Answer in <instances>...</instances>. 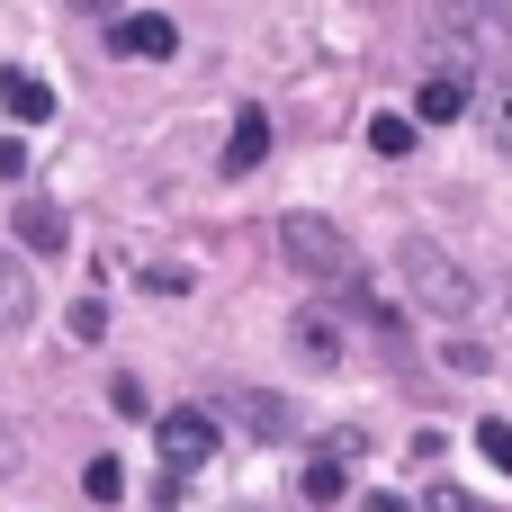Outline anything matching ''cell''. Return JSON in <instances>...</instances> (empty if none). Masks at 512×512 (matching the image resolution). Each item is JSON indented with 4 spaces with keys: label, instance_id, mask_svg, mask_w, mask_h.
I'll return each mask as SVG.
<instances>
[{
    "label": "cell",
    "instance_id": "9",
    "mask_svg": "<svg viewBox=\"0 0 512 512\" xmlns=\"http://www.w3.org/2000/svg\"><path fill=\"white\" fill-rule=\"evenodd\" d=\"M288 342H297V360H306V369H342V333H333V315H297V333H288Z\"/></svg>",
    "mask_w": 512,
    "mask_h": 512
},
{
    "label": "cell",
    "instance_id": "3",
    "mask_svg": "<svg viewBox=\"0 0 512 512\" xmlns=\"http://www.w3.org/2000/svg\"><path fill=\"white\" fill-rule=\"evenodd\" d=\"M153 441H162V468H171V477H189V468H207V459H216V414H207V405H180V414H162V423H153Z\"/></svg>",
    "mask_w": 512,
    "mask_h": 512
},
{
    "label": "cell",
    "instance_id": "18",
    "mask_svg": "<svg viewBox=\"0 0 512 512\" xmlns=\"http://www.w3.org/2000/svg\"><path fill=\"white\" fill-rule=\"evenodd\" d=\"M423 512H468V504H459V486H441V495H432Z\"/></svg>",
    "mask_w": 512,
    "mask_h": 512
},
{
    "label": "cell",
    "instance_id": "7",
    "mask_svg": "<svg viewBox=\"0 0 512 512\" xmlns=\"http://www.w3.org/2000/svg\"><path fill=\"white\" fill-rule=\"evenodd\" d=\"M0 108H9L18 126H45V117H54V90H45L36 72H18V63H9V72H0Z\"/></svg>",
    "mask_w": 512,
    "mask_h": 512
},
{
    "label": "cell",
    "instance_id": "10",
    "mask_svg": "<svg viewBox=\"0 0 512 512\" xmlns=\"http://www.w3.org/2000/svg\"><path fill=\"white\" fill-rule=\"evenodd\" d=\"M0 315H9V324H27V315H36V279H27L9 252H0Z\"/></svg>",
    "mask_w": 512,
    "mask_h": 512
},
{
    "label": "cell",
    "instance_id": "6",
    "mask_svg": "<svg viewBox=\"0 0 512 512\" xmlns=\"http://www.w3.org/2000/svg\"><path fill=\"white\" fill-rule=\"evenodd\" d=\"M261 153H270V108H234V135H225V180L261 171Z\"/></svg>",
    "mask_w": 512,
    "mask_h": 512
},
{
    "label": "cell",
    "instance_id": "2",
    "mask_svg": "<svg viewBox=\"0 0 512 512\" xmlns=\"http://www.w3.org/2000/svg\"><path fill=\"white\" fill-rule=\"evenodd\" d=\"M396 270H405V288H414L423 315H450V324H459V315L477 306V279H468L432 234H405V243H396Z\"/></svg>",
    "mask_w": 512,
    "mask_h": 512
},
{
    "label": "cell",
    "instance_id": "5",
    "mask_svg": "<svg viewBox=\"0 0 512 512\" xmlns=\"http://www.w3.org/2000/svg\"><path fill=\"white\" fill-rule=\"evenodd\" d=\"M117 54H144V63H162V54H180V27H171L162 9H135V18H117Z\"/></svg>",
    "mask_w": 512,
    "mask_h": 512
},
{
    "label": "cell",
    "instance_id": "8",
    "mask_svg": "<svg viewBox=\"0 0 512 512\" xmlns=\"http://www.w3.org/2000/svg\"><path fill=\"white\" fill-rule=\"evenodd\" d=\"M459 108H468V72H432V81H423V99H414V117H423V126H450Z\"/></svg>",
    "mask_w": 512,
    "mask_h": 512
},
{
    "label": "cell",
    "instance_id": "15",
    "mask_svg": "<svg viewBox=\"0 0 512 512\" xmlns=\"http://www.w3.org/2000/svg\"><path fill=\"white\" fill-rule=\"evenodd\" d=\"M477 450H486V459L512 477V423H477Z\"/></svg>",
    "mask_w": 512,
    "mask_h": 512
},
{
    "label": "cell",
    "instance_id": "20",
    "mask_svg": "<svg viewBox=\"0 0 512 512\" xmlns=\"http://www.w3.org/2000/svg\"><path fill=\"white\" fill-rule=\"evenodd\" d=\"M9 468H18V441H9V432H0V477H9Z\"/></svg>",
    "mask_w": 512,
    "mask_h": 512
},
{
    "label": "cell",
    "instance_id": "21",
    "mask_svg": "<svg viewBox=\"0 0 512 512\" xmlns=\"http://www.w3.org/2000/svg\"><path fill=\"white\" fill-rule=\"evenodd\" d=\"M72 9H117V0H72Z\"/></svg>",
    "mask_w": 512,
    "mask_h": 512
},
{
    "label": "cell",
    "instance_id": "11",
    "mask_svg": "<svg viewBox=\"0 0 512 512\" xmlns=\"http://www.w3.org/2000/svg\"><path fill=\"white\" fill-rule=\"evenodd\" d=\"M18 234H27L36 252H63V243H72V225H63L54 207H18Z\"/></svg>",
    "mask_w": 512,
    "mask_h": 512
},
{
    "label": "cell",
    "instance_id": "17",
    "mask_svg": "<svg viewBox=\"0 0 512 512\" xmlns=\"http://www.w3.org/2000/svg\"><path fill=\"white\" fill-rule=\"evenodd\" d=\"M495 144L512 153V90H495Z\"/></svg>",
    "mask_w": 512,
    "mask_h": 512
},
{
    "label": "cell",
    "instance_id": "4",
    "mask_svg": "<svg viewBox=\"0 0 512 512\" xmlns=\"http://www.w3.org/2000/svg\"><path fill=\"white\" fill-rule=\"evenodd\" d=\"M216 414H234L252 441H288V432H297V414H288L279 396H261V387H225V396H216Z\"/></svg>",
    "mask_w": 512,
    "mask_h": 512
},
{
    "label": "cell",
    "instance_id": "1",
    "mask_svg": "<svg viewBox=\"0 0 512 512\" xmlns=\"http://www.w3.org/2000/svg\"><path fill=\"white\" fill-rule=\"evenodd\" d=\"M279 252H288V261H297V279H315L324 297H360V243H351L333 216L288 207V216H279Z\"/></svg>",
    "mask_w": 512,
    "mask_h": 512
},
{
    "label": "cell",
    "instance_id": "19",
    "mask_svg": "<svg viewBox=\"0 0 512 512\" xmlns=\"http://www.w3.org/2000/svg\"><path fill=\"white\" fill-rule=\"evenodd\" d=\"M369 512H414V504L405 495H369Z\"/></svg>",
    "mask_w": 512,
    "mask_h": 512
},
{
    "label": "cell",
    "instance_id": "13",
    "mask_svg": "<svg viewBox=\"0 0 512 512\" xmlns=\"http://www.w3.org/2000/svg\"><path fill=\"white\" fill-rule=\"evenodd\" d=\"M342 495H351V486H342V459H315V468H306V504H342Z\"/></svg>",
    "mask_w": 512,
    "mask_h": 512
},
{
    "label": "cell",
    "instance_id": "16",
    "mask_svg": "<svg viewBox=\"0 0 512 512\" xmlns=\"http://www.w3.org/2000/svg\"><path fill=\"white\" fill-rule=\"evenodd\" d=\"M99 333H108V306L81 297V306H72V342H99Z\"/></svg>",
    "mask_w": 512,
    "mask_h": 512
},
{
    "label": "cell",
    "instance_id": "14",
    "mask_svg": "<svg viewBox=\"0 0 512 512\" xmlns=\"http://www.w3.org/2000/svg\"><path fill=\"white\" fill-rule=\"evenodd\" d=\"M81 486H90V504H117V495H126V468H117V459H90Z\"/></svg>",
    "mask_w": 512,
    "mask_h": 512
},
{
    "label": "cell",
    "instance_id": "12",
    "mask_svg": "<svg viewBox=\"0 0 512 512\" xmlns=\"http://www.w3.org/2000/svg\"><path fill=\"white\" fill-rule=\"evenodd\" d=\"M369 144H378L387 162H405V153H414V117H369Z\"/></svg>",
    "mask_w": 512,
    "mask_h": 512
}]
</instances>
